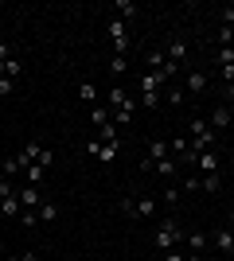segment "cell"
<instances>
[{"label":"cell","instance_id":"cell-1","mask_svg":"<svg viewBox=\"0 0 234 261\" xmlns=\"http://www.w3.org/2000/svg\"><path fill=\"white\" fill-rule=\"evenodd\" d=\"M188 129H191V148H195V152H207V148H215V129H211L203 117H191Z\"/></svg>","mask_w":234,"mask_h":261},{"label":"cell","instance_id":"cell-2","mask_svg":"<svg viewBox=\"0 0 234 261\" xmlns=\"http://www.w3.org/2000/svg\"><path fill=\"white\" fill-rule=\"evenodd\" d=\"M176 242H179V226H176V218L160 222V230H156V246L168 253V250H176Z\"/></svg>","mask_w":234,"mask_h":261},{"label":"cell","instance_id":"cell-3","mask_svg":"<svg viewBox=\"0 0 234 261\" xmlns=\"http://www.w3.org/2000/svg\"><path fill=\"white\" fill-rule=\"evenodd\" d=\"M110 39H113V47H117V55H125L129 51V23L113 16L110 20Z\"/></svg>","mask_w":234,"mask_h":261},{"label":"cell","instance_id":"cell-4","mask_svg":"<svg viewBox=\"0 0 234 261\" xmlns=\"http://www.w3.org/2000/svg\"><path fill=\"white\" fill-rule=\"evenodd\" d=\"M16 195H20V207H23V211H39V207H43V195H39V187H28V184H23Z\"/></svg>","mask_w":234,"mask_h":261},{"label":"cell","instance_id":"cell-5","mask_svg":"<svg viewBox=\"0 0 234 261\" xmlns=\"http://www.w3.org/2000/svg\"><path fill=\"white\" fill-rule=\"evenodd\" d=\"M39 156H43V144H39V141H28V144H23V152L16 156V160H20V168H32V164H39Z\"/></svg>","mask_w":234,"mask_h":261},{"label":"cell","instance_id":"cell-6","mask_svg":"<svg viewBox=\"0 0 234 261\" xmlns=\"http://www.w3.org/2000/svg\"><path fill=\"white\" fill-rule=\"evenodd\" d=\"M215 250L223 253V257H234V230H215Z\"/></svg>","mask_w":234,"mask_h":261},{"label":"cell","instance_id":"cell-7","mask_svg":"<svg viewBox=\"0 0 234 261\" xmlns=\"http://www.w3.org/2000/svg\"><path fill=\"white\" fill-rule=\"evenodd\" d=\"M110 106H113V109H133V113H137L133 94H129V90H121V86H113V90H110Z\"/></svg>","mask_w":234,"mask_h":261},{"label":"cell","instance_id":"cell-8","mask_svg":"<svg viewBox=\"0 0 234 261\" xmlns=\"http://www.w3.org/2000/svg\"><path fill=\"white\" fill-rule=\"evenodd\" d=\"M230 117H234V109L230 106H215V113H211V129L219 133V129H230Z\"/></svg>","mask_w":234,"mask_h":261},{"label":"cell","instance_id":"cell-9","mask_svg":"<svg viewBox=\"0 0 234 261\" xmlns=\"http://www.w3.org/2000/svg\"><path fill=\"white\" fill-rule=\"evenodd\" d=\"M168 78L160 74V70H148V74H141V94H152V90H160Z\"/></svg>","mask_w":234,"mask_h":261},{"label":"cell","instance_id":"cell-10","mask_svg":"<svg viewBox=\"0 0 234 261\" xmlns=\"http://www.w3.org/2000/svg\"><path fill=\"white\" fill-rule=\"evenodd\" d=\"M152 172H156V175H164V179H172V175L179 172V160H176V156H164V160H156V164H152Z\"/></svg>","mask_w":234,"mask_h":261},{"label":"cell","instance_id":"cell-11","mask_svg":"<svg viewBox=\"0 0 234 261\" xmlns=\"http://www.w3.org/2000/svg\"><path fill=\"white\" fill-rule=\"evenodd\" d=\"M199 187L207 191V195H219V191H223V175H219V172H207V175H199Z\"/></svg>","mask_w":234,"mask_h":261},{"label":"cell","instance_id":"cell-12","mask_svg":"<svg viewBox=\"0 0 234 261\" xmlns=\"http://www.w3.org/2000/svg\"><path fill=\"white\" fill-rule=\"evenodd\" d=\"M20 195H4V199H0V215H4V218H16V215H20Z\"/></svg>","mask_w":234,"mask_h":261},{"label":"cell","instance_id":"cell-13","mask_svg":"<svg viewBox=\"0 0 234 261\" xmlns=\"http://www.w3.org/2000/svg\"><path fill=\"white\" fill-rule=\"evenodd\" d=\"M199 168H203V175H207V172H219V152H215V148L199 152Z\"/></svg>","mask_w":234,"mask_h":261},{"label":"cell","instance_id":"cell-14","mask_svg":"<svg viewBox=\"0 0 234 261\" xmlns=\"http://www.w3.org/2000/svg\"><path fill=\"white\" fill-rule=\"evenodd\" d=\"M113 12H117V20L129 23V20L137 16V4H133V0H117V4H113Z\"/></svg>","mask_w":234,"mask_h":261},{"label":"cell","instance_id":"cell-15","mask_svg":"<svg viewBox=\"0 0 234 261\" xmlns=\"http://www.w3.org/2000/svg\"><path fill=\"white\" fill-rule=\"evenodd\" d=\"M110 117H113V109H106V106H94V109H90V121H94V129L110 125Z\"/></svg>","mask_w":234,"mask_h":261},{"label":"cell","instance_id":"cell-16","mask_svg":"<svg viewBox=\"0 0 234 261\" xmlns=\"http://www.w3.org/2000/svg\"><path fill=\"white\" fill-rule=\"evenodd\" d=\"M43 175H47V168H39V164L23 168V179H28V187H39V184H43Z\"/></svg>","mask_w":234,"mask_h":261},{"label":"cell","instance_id":"cell-17","mask_svg":"<svg viewBox=\"0 0 234 261\" xmlns=\"http://www.w3.org/2000/svg\"><path fill=\"white\" fill-rule=\"evenodd\" d=\"M203 90H207V74L191 70V74H188V94H203Z\"/></svg>","mask_w":234,"mask_h":261},{"label":"cell","instance_id":"cell-18","mask_svg":"<svg viewBox=\"0 0 234 261\" xmlns=\"http://www.w3.org/2000/svg\"><path fill=\"white\" fill-rule=\"evenodd\" d=\"M78 98L86 101V106H98V86H94V82H82V86H78Z\"/></svg>","mask_w":234,"mask_h":261},{"label":"cell","instance_id":"cell-19","mask_svg":"<svg viewBox=\"0 0 234 261\" xmlns=\"http://www.w3.org/2000/svg\"><path fill=\"white\" fill-rule=\"evenodd\" d=\"M117 152H121V144H117V141H113V144H101V148H98V160L101 164H113V160H117Z\"/></svg>","mask_w":234,"mask_h":261},{"label":"cell","instance_id":"cell-20","mask_svg":"<svg viewBox=\"0 0 234 261\" xmlns=\"http://www.w3.org/2000/svg\"><path fill=\"white\" fill-rule=\"evenodd\" d=\"M23 168H20V160H16V156H8V160H0V175H4V179H12V175H20Z\"/></svg>","mask_w":234,"mask_h":261},{"label":"cell","instance_id":"cell-21","mask_svg":"<svg viewBox=\"0 0 234 261\" xmlns=\"http://www.w3.org/2000/svg\"><path fill=\"white\" fill-rule=\"evenodd\" d=\"M164 156H172V152H168V144L164 141H152V144H148V156H145V160H164Z\"/></svg>","mask_w":234,"mask_h":261},{"label":"cell","instance_id":"cell-22","mask_svg":"<svg viewBox=\"0 0 234 261\" xmlns=\"http://www.w3.org/2000/svg\"><path fill=\"white\" fill-rule=\"evenodd\" d=\"M113 125H117V129H129V125H133V109H113Z\"/></svg>","mask_w":234,"mask_h":261},{"label":"cell","instance_id":"cell-23","mask_svg":"<svg viewBox=\"0 0 234 261\" xmlns=\"http://www.w3.org/2000/svg\"><path fill=\"white\" fill-rule=\"evenodd\" d=\"M184 55H188V43H184V39H172V43H168V59H172V63H179Z\"/></svg>","mask_w":234,"mask_h":261},{"label":"cell","instance_id":"cell-24","mask_svg":"<svg viewBox=\"0 0 234 261\" xmlns=\"http://www.w3.org/2000/svg\"><path fill=\"white\" fill-rule=\"evenodd\" d=\"M188 246H191V253H199L203 246H207V234H203V230H191V234H188Z\"/></svg>","mask_w":234,"mask_h":261},{"label":"cell","instance_id":"cell-25","mask_svg":"<svg viewBox=\"0 0 234 261\" xmlns=\"http://www.w3.org/2000/svg\"><path fill=\"white\" fill-rule=\"evenodd\" d=\"M141 106H148V109H160V106H164V94H160V90H152V94H141Z\"/></svg>","mask_w":234,"mask_h":261},{"label":"cell","instance_id":"cell-26","mask_svg":"<svg viewBox=\"0 0 234 261\" xmlns=\"http://www.w3.org/2000/svg\"><path fill=\"white\" fill-rule=\"evenodd\" d=\"M137 215H141V218H152L156 215V199H137Z\"/></svg>","mask_w":234,"mask_h":261},{"label":"cell","instance_id":"cell-27","mask_svg":"<svg viewBox=\"0 0 234 261\" xmlns=\"http://www.w3.org/2000/svg\"><path fill=\"white\" fill-rule=\"evenodd\" d=\"M125 70H129V59H125V55H113L110 59V74H125Z\"/></svg>","mask_w":234,"mask_h":261},{"label":"cell","instance_id":"cell-28","mask_svg":"<svg viewBox=\"0 0 234 261\" xmlns=\"http://www.w3.org/2000/svg\"><path fill=\"white\" fill-rule=\"evenodd\" d=\"M59 218V207L55 203H43V207H39V222H55Z\"/></svg>","mask_w":234,"mask_h":261},{"label":"cell","instance_id":"cell-29","mask_svg":"<svg viewBox=\"0 0 234 261\" xmlns=\"http://www.w3.org/2000/svg\"><path fill=\"white\" fill-rule=\"evenodd\" d=\"M20 218H23V226H28V230L39 226V211H20Z\"/></svg>","mask_w":234,"mask_h":261},{"label":"cell","instance_id":"cell-30","mask_svg":"<svg viewBox=\"0 0 234 261\" xmlns=\"http://www.w3.org/2000/svg\"><path fill=\"white\" fill-rule=\"evenodd\" d=\"M164 63H168V55H160V51H148V66H152V70H164Z\"/></svg>","mask_w":234,"mask_h":261},{"label":"cell","instance_id":"cell-31","mask_svg":"<svg viewBox=\"0 0 234 261\" xmlns=\"http://www.w3.org/2000/svg\"><path fill=\"white\" fill-rule=\"evenodd\" d=\"M20 70H23V63H20V59H8V63H4V78H16Z\"/></svg>","mask_w":234,"mask_h":261},{"label":"cell","instance_id":"cell-32","mask_svg":"<svg viewBox=\"0 0 234 261\" xmlns=\"http://www.w3.org/2000/svg\"><path fill=\"white\" fill-rule=\"evenodd\" d=\"M117 207H121V215L137 218V199H117Z\"/></svg>","mask_w":234,"mask_h":261},{"label":"cell","instance_id":"cell-33","mask_svg":"<svg viewBox=\"0 0 234 261\" xmlns=\"http://www.w3.org/2000/svg\"><path fill=\"white\" fill-rule=\"evenodd\" d=\"M219 66H234V47H219Z\"/></svg>","mask_w":234,"mask_h":261},{"label":"cell","instance_id":"cell-34","mask_svg":"<svg viewBox=\"0 0 234 261\" xmlns=\"http://www.w3.org/2000/svg\"><path fill=\"white\" fill-rule=\"evenodd\" d=\"M219 43H223V47H234V28H219Z\"/></svg>","mask_w":234,"mask_h":261},{"label":"cell","instance_id":"cell-35","mask_svg":"<svg viewBox=\"0 0 234 261\" xmlns=\"http://www.w3.org/2000/svg\"><path fill=\"white\" fill-rule=\"evenodd\" d=\"M219 20H223V28H234V4H226V8L219 12Z\"/></svg>","mask_w":234,"mask_h":261},{"label":"cell","instance_id":"cell-36","mask_svg":"<svg viewBox=\"0 0 234 261\" xmlns=\"http://www.w3.org/2000/svg\"><path fill=\"white\" fill-rule=\"evenodd\" d=\"M4 195H16V187H12V179H0V199Z\"/></svg>","mask_w":234,"mask_h":261},{"label":"cell","instance_id":"cell-37","mask_svg":"<svg viewBox=\"0 0 234 261\" xmlns=\"http://www.w3.org/2000/svg\"><path fill=\"white\" fill-rule=\"evenodd\" d=\"M164 101L168 106H179V90H164Z\"/></svg>","mask_w":234,"mask_h":261},{"label":"cell","instance_id":"cell-38","mask_svg":"<svg viewBox=\"0 0 234 261\" xmlns=\"http://www.w3.org/2000/svg\"><path fill=\"white\" fill-rule=\"evenodd\" d=\"M51 160H55V152H51V148H43V156H39V168H51Z\"/></svg>","mask_w":234,"mask_h":261},{"label":"cell","instance_id":"cell-39","mask_svg":"<svg viewBox=\"0 0 234 261\" xmlns=\"http://www.w3.org/2000/svg\"><path fill=\"white\" fill-rule=\"evenodd\" d=\"M164 203H179V187H168V191H164Z\"/></svg>","mask_w":234,"mask_h":261},{"label":"cell","instance_id":"cell-40","mask_svg":"<svg viewBox=\"0 0 234 261\" xmlns=\"http://www.w3.org/2000/svg\"><path fill=\"white\" fill-rule=\"evenodd\" d=\"M12 94V78H0V98H8Z\"/></svg>","mask_w":234,"mask_h":261},{"label":"cell","instance_id":"cell-41","mask_svg":"<svg viewBox=\"0 0 234 261\" xmlns=\"http://www.w3.org/2000/svg\"><path fill=\"white\" fill-rule=\"evenodd\" d=\"M12 59V43H0V63H8Z\"/></svg>","mask_w":234,"mask_h":261},{"label":"cell","instance_id":"cell-42","mask_svg":"<svg viewBox=\"0 0 234 261\" xmlns=\"http://www.w3.org/2000/svg\"><path fill=\"white\" fill-rule=\"evenodd\" d=\"M219 70H223V82L230 86V82H234V66H219Z\"/></svg>","mask_w":234,"mask_h":261},{"label":"cell","instance_id":"cell-43","mask_svg":"<svg viewBox=\"0 0 234 261\" xmlns=\"http://www.w3.org/2000/svg\"><path fill=\"white\" fill-rule=\"evenodd\" d=\"M223 98H226V101H230V106H234V82H230V86L223 90Z\"/></svg>","mask_w":234,"mask_h":261},{"label":"cell","instance_id":"cell-44","mask_svg":"<svg viewBox=\"0 0 234 261\" xmlns=\"http://www.w3.org/2000/svg\"><path fill=\"white\" fill-rule=\"evenodd\" d=\"M164 261H184V257H179L176 250H168V253H164Z\"/></svg>","mask_w":234,"mask_h":261},{"label":"cell","instance_id":"cell-45","mask_svg":"<svg viewBox=\"0 0 234 261\" xmlns=\"http://www.w3.org/2000/svg\"><path fill=\"white\" fill-rule=\"evenodd\" d=\"M230 226H234V207H230Z\"/></svg>","mask_w":234,"mask_h":261},{"label":"cell","instance_id":"cell-46","mask_svg":"<svg viewBox=\"0 0 234 261\" xmlns=\"http://www.w3.org/2000/svg\"><path fill=\"white\" fill-rule=\"evenodd\" d=\"M4 261H23V257H4Z\"/></svg>","mask_w":234,"mask_h":261},{"label":"cell","instance_id":"cell-47","mask_svg":"<svg viewBox=\"0 0 234 261\" xmlns=\"http://www.w3.org/2000/svg\"><path fill=\"white\" fill-rule=\"evenodd\" d=\"M230 129H234V117H230Z\"/></svg>","mask_w":234,"mask_h":261},{"label":"cell","instance_id":"cell-48","mask_svg":"<svg viewBox=\"0 0 234 261\" xmlns=\"http://www.w3.org/2000/svg\"><path fill=\"white\" fill-rule=\"evenodd\" d=\"M0 160H4V156H0Z\"/></svg>","mask_w":234,"mask_h":261},{"label":"cell","instance_id":"cell-49","mask_svg":"<svg viewBox=\"0 0 234 261\" xmlns=\"http://www.w3.org/2000/svg\"><path fill=\"white\" fill-rule=\"evenodd\" d=\"M230 168H234V164H230Z\"/></svg>","mask_w":234,"mask_h":261}]
</instances>
